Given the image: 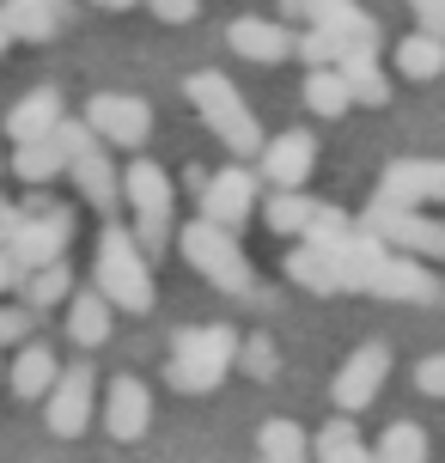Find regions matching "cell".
<instances>
[{
    "label": "cell",
    "mask_w": 445,
    "mask_h": 463,
    "mask_svg": "<svg viewBox=\"0 0 445 463\" xmlns=\"http://www.w3.org/2000/svg\"><path fill=\"white\" fill-rule=\"evenodd\" d=\"M232 354H238L232 324L177 329V335H171V360H165V384L184 391V396H208V391H220V378L232 372Z\"/></svg>",
    "instance_id": "6da1fadb"
},
{
    "label": "cell",
    "mask_w": 445,
    "mask_h": 463,
    "mask_svg": "<svg viewBox=\"0 0 445 463\" xmlns=\"http://www.w3.org/2000/svg\"><path fill=\"white\" fill-rule=\"evenodd\" d=\"M92 275H98V293L117 305V311H128V317H147V311H153V256L141 250L135 232L104 226Z\"/></svg>",
    "instance_id": "7a4b0ae2"
},
{
    "label": "cell",
    "mask_w": 445,
    "mask_h": 463,
    "mask_svg": "<svg viewBox=\"0 0 445 463\" xmlns=\"http://www.w3.org/2000/svg\"><path fill=\"white\" fill-rule=\"evenodd\" d=\"M177 250L189 256V269H195L202 280H213V293H232V299H251V293H257L251 256L238 250V238L226 226H213L208 213L177 232Z\"/></svg>",
    "instance_id": "3957f363"
},
{
    "label": "cell",
    "mask_w": 445,
    "mask_h": 463,
    "mask_svg": "<svg viewBox=\"0 0 445 463\" xmlns=\"http://www.w3.org/2000/svg\"><path fill=\"white\" fill-rule=\"evenodd\" d=\"M189 104L202 110V122L213 128V140H226L238 159L257 165L262 153V122L251 116V104L238 98V86L226 73H189Z\"/></svg>",
    "instance_id": "277c9868"
},
{
    "label": "cell",
    "mask_w": 445,
    "mask_h": 463,
    "mask_svg": "<svg viewBox=\"0 0 445 463\" xmlns=\"http://www.w3.org/2000/svg\"><path fill=\"white\" fill-rule=\"evenodd\" d=\"M122 195H128V208H135V238H141V250L165 256V244H171V208H177L165 165L135 159L128 171H122Z\"/></svg>",
    "instance_id": "5b68a950"
},
{
    "label": "cell",
    "mask_w": 445,
    "mask_h": 463,
    "mask_svg": "<svg viewBox=\"0 0 445 463\" xmlns=\"http://www.w3.org/2000/svg\"><path fill=\"white\" fill-rule=\"evenodd\" d=\"M55 140H62V153H68V177L80 184V195L92 202L98 213H110L117 208V195H122V184H117V165H110V153H104V140L86 128V122H55Z\"/></svg>",
    "instance_id": "8992f818"
},
{
    "label": "cell",
    "mask_w": 445,
    "mask_h": 463,
    "mask_svg": "<svg viewBox=\"0 0 445 463\" xmlns=\"http://www.w3.org/2000/svg\"><path fill=\"white\" fill-rule=\"evenodd\" d=\"M360 226L373 232V238H384L391 250L440 256V262H445V220H427V213H415V208H402V202H384V195H378L373 208L360 213Z\"/></svg>",
    "instance_id": "52a82bcc"
},
{
    "label": "cell",
    "mask_w": 445,
    "mask_h": 463,
    "mask_svg": "<svg viewBox=\"0 0 445 463\" xmlns=\"http://www.w3.org/2000/svg\"><path fill=\"white\" fill-rule=\"evenodd\" d=\"M68 238H73V213H68V208H31V213L19 220V232H13L0 250L13 256L24 275H31V269L55 262V256H68Z\"/></svg>",
    "instance_id": "ba28073f"
},
{
    "label": "cell",
    "mask_w": 445,
    "mask_h": 463,
    "mask_svg": "<svg viewBox=\"0 0 445 463\" xmlns=\"http://www.w3.org/2000/svg\"><path fill=\"white\" fill-rule=\"evenodd\" d=\"M86 128H92L104 146H147V135H153V110H147V98L135 92H98L92 104H86Z\"/></svg>",
    "instance_id": "9c48e42d"
},
{
    "label": "cell",
    "mask_w": 445,
    "mask_h": 463,
    "mask_svg": "<svg viewBox=\"0 0 445 463\" xmlns=\"http://www.w3.org/2000/svg\"><path fill=\"white\" fill-rule=\"evenodd\" d=\"M92 391H98L92 366H62L55 372V384L43 391V415H49V433H55V439H80V433L92 427Z\"/></svg>",
    "instance_id": "30bf717a"
},
{
    "label": "cell",
    "mask_w": 445,
    "mask_h": 463,
    "mask_svg": "<svg viewBox=\"0 0 445 463\" xmlns=\"http://www.w3.org/2000/svg\"><path fill=\"white\" fill-rule=\"evenodd\" d=\"M384 378H391V347H384V342H360L348 360H342L329 396H336V409H342V415H360V409L384 391Z\"/></svg>",
    "instance_id": "8fae6325"
},
{
    "label": "cell",
    "mask_w": 445,
    "mask_h": 463,
    "mask_svg": "<svg viewBox=\"0 0 445 463\" xmlns=\"http://www.w3.org/2000/svg\"><path fill=\"white\" fill-rule=\"evenodd\" d=\"M251 202H257V177H251V159L226 165L220 177H208V189H202V213H208L213 226L238 232L244 220H251Z\"/></svg>",
    "instance_id": "7c38bea8"
},
{
    "label": "cell",
    "mask_w": 445,
    "mask_h": 463,
    "mask_svg": "<svg viewBox=\"0 0 445 463\" xmlns=\"http://www.w3.org/2000/svg\"><path fill=\"white\" fill-rule=\"evenodd\" d=\"M147 427H153V391L141 378H110V391H104V433L117 445H135V439H147Z\"/></svg>",
    "instance_id": "4fadbf2b"
},
{
    "label": "cell",
    "mask_w": 445,
    "mask_h": 463,
    "mask_svg": "<svg viewBox=\"0 0 445 463\" xmlns=\"http://www.w3.org/2000/svg\"><path fill=\"white\" fill-rule=\"evenodd\" d=\"M257 165H262V177H269L275 189H299L305 177H311V165H317V140L305 135V128H287V135L262 140Z\"/></svg>",
    "instance_id": "5bb4252c"
},
{
    "label": "cell",
    "mask_w": 445,
    "mask_h": 463,
    "mask_svg": "<svg viewBox=\"0 0 445 463\" xmlns=\"http://www.w3.org/2000/svg\"><path fill=\"white\" fill-rule=\"evenodd\" d=\"M378 195H384V202H402V208L445 202V159H397V165H384Z\"/></svg>",
    "instance_id": "9a60e30c"
},
{
    "label": "cell",
    "mask_w": 445,
    "mask_h": 463,
    "mask_svg": "<svg viewBox=\"0 0 445 463\" xmlns=\"http://www.w3.org/2000/svg\"><path fill=\"white\" fill-rule=\"evenodd\" d=\"M336 73L348 80L354 104H366V110L391 104V80H384V68H378V43H342L336 49Z\"/></svg>",
    "instance_id": "2e32d148"
},
{
    "label": "cell",
    "mask_w": 445,
    "mask_h": 463,
    "mask_svg": "<svg viewBox=\"0 0 445 463\" xmlns=\"http://www.w3.org/2000/svg\"><path fill=\"white\" fill-rule=\"evenodd\" d=\"M226 43H232V55H244V61L275 68V61H287V55H293V31H287L281 19H232Z\"/></svg>",
    "instance_id": "e0dca14e"
},
{
    "label": "cell",
    "mask_w": 445,
    "mask_h": 463,
    "mask_svg": "<svg viewBox=\"0 0 445 463\" xmlns=\"http://www.w3.org/2000/svg\"><path fill=\"white\" fill-rule=\"evenodd\" d=\"M55 372H62L55 347H43V342H31V335H24V342H19V360L6 366V384H13V396H19V402H43V391L55 384Z\"/></svg>",
    "instance_id": "ac0fdd59"
},
{
    "label": "cell",
    "mask_w": 445,
    "mask_h": 463,
    "mask_svg": "<svg viewBox=\"0 0 445 463\" xmlns=\"http://www.w3.org/2000/svg\"><path fill=\"white\" fill-rule=\"evenodd\" d=\"M110 329H117V305L104 299L98 287L68 293V335L80 347H104V342H110Z\"/></svg>",
    "instance_id": "d6986e66"
},
{
    "label": "cell",
    "mask_w": 445,
    "mask_h": 463,
    "mask_svg": "<svg viewBox=\"0 0 445 463\" xmlns=\"http://www.w3.org/2000/svg\"><path fill=\"white\" fill-rule=\"evenodd\" d=\"M305 19L336 31L342 43H378V19L373 13H360L354 0H305Z\"/></svg>",
    "instance_id": "ffe728a7"
},
{
    "label": "cell",
    "mask_w": 445,
    "mask_h": 463,
    "mask_svg": "<svg viewBox=\"0 0 445 463\" xmlns=\"http://www.w3.org/2000/svg\"><path fill=\"white\" fill-rule=\"evenodd\" d=\"M397 73L409 80V86H427V80H440L445 73V37H433V31H415V37H402L397 43Z\"/></svg>",
    "instance_id": "44dd1931"
},
{
    "label": "cell",
    "mask_w": 445,
    "mask_h": 463,
    "mask_svg": "<svg viewBox=\"0 0 445 463\" xmlns=\"http://www.w3.org/2000/svg\"><path fill=\"white\" fill-rule=\"evenodd\" d=\"M55 122H62V92L37 86V92H24L19 104H13V116H6V135H13V140H37V135H49Z\"/></svg>",
    "instance_id": "7402d4cb"
},
{
    "label": "cell",
    "mask_w": 445,
    "mask_h": 463,
    "mask_svg": "<svg viewBox=\"0 0 445 463\" xmlns=\"http://www.w3.org/2000/svg\"><path fill=\"white\" fill-rule=\"evenodd\" d=\"M19 153H13V171H19V184H49V177H62L68 171V153H62V140H55V128L37 140H13Z\"/></svg>",
    "instance_id": "603a6c76"
},
{
    "label": "cell",
    "mask_w": 445,
    "mask_h": 463,
    "mask_svg": "<svg viewBox=\"0 0 445 463\" xmlns=\"http://www.w3.org/2000/svg\"><path fill=\"white\" fill-rule=\"evenodd\" d=\"M0 19L13 31V43H49L62 31V13L43 6V0H0Z\"/></svg>",
    "instance_id": "cb8c5ba5"
},
{
    "label": "cell",
    "mask_w": 445,
    "mask_h": 463,
    "mask_svg": "<svg viewBox=\"0 0 445 463\" xmlns=\"http://www.w3.org/2000/svg\"><path fill=\"white\" fill-rule=\"evenodd\" d=\"M311 458H324V463H360V458H366V439H360L354 415H342V409H336V420H329L324 433L311 439Z\"/></svg>",
    "instance_id": "d4e9b609"
},
{
    "label": "cell",
    "mask_w": 445,
    "mask_h": 463,
    "mask_svg": "<svg viewBox=\"0 0 445 463\" xmlns=\"http://www.w3.org/2000/svg\"><path fill=\"white\" fill-rule=\"evenodd\" d=\"M19 287H24V299H31V311H49V305H62V299L73 293V269H68V256H55V262H43V269H31Z\"/></svg>",
    "instance_id": "484cf974"
},
{
    "label": "cell",
    "mask_w": 445,
    "mask_h": 463,
    "mask_svg": "<svg viewBox=\"0 0 445 463\" xmlns=\"http://www.w3.org/2000/svg\"><path fill=\"white\" fill-rule=\"evenodd\" d=\"M257 451L269 463H299V458H311V433H305L299 420H262Z\"/></svg>",
    "instance_id": "4316f807"
},
{
    "label": "cell",
    "mask_w": 445,
    "mask_h": 463,
    "mask_svg": "<svg viewBox=\"0 0 445 463\" xmlns=\"http://www.w3.org/2000/svg\"><path fill=\"white\" fill-rule=\"evenodd\" d=\"M305 104H311L317 116H342L354 104V98H348V80L336 73V61H329V68H305Z\"/></svg>",
    "instance_id": "83f0119b"
},
{
    "label": "cell",
    "mask_w": 445,
    "mask_h": 463,
    "mask_svg": "<svg viewBox=\"0 0 445 463\" xmlns=\"http://www.w3.org/2000/svg\"><path fill=\"white\" fill-rule=\"evenodd\" d=\"M287 275L299 280V287H311V293H342V280H336V262H329L317 244H305V250L287 256Z\"/></svg>",
    "instance_id": "f1b7e54d"
},
{
    "label": "cell",
    "mask_w": 445,
    "mask_h": 463,
    "mask_svg": "<svg viewBox=\"0 0 445 463\" xmlns=\"http://www.w3.org/2000/svg\"><path fill=\"white\" fill-rule=\"evenodd\" d=\"M305 220H311V202H305L299 189H275V202L262 208V226H269V232H281V238H299Z\"/></svg>",
    "instance_id": "f546056e"
},
{
    "label": "cell",
    "mask_w": 445,
    "mask_h": 463,
    "mask_svg": "<svg viewBox=\"0 0 445 463\" xmlns=\"http://www.w3.org/2000/svg\"><path fill=\"white\" fill-rule=\"evenodd\" d=\"M384 463H421L427 458V433L415 427V420H397V427H384V439L373 445Z\"/></svg>",
    "instance_id": "4dcf8cb0"
},
{
    "label": "cell",
    "mask_w": 445,
    "mask_h": 463,
    "mask_svg": "<svg viewBox=\"0 0 445 463\" xmlns=\"http://www.w3.org/2000/svg\"><path fill=\"white\" fill-rule=\"evenodd\" d=\"M336 49H342V37L324 31V24H311L305 37H293V55H299L305 68H329V61H336Z\"/></svg>",
    "instance_id": "1f68e13d"
},
{
    "label": "cell",
    "mask_w": 445,
    "mask_h": 463,
    "mask_svg": "<svg viewBox=\"0 0 445 463\" xmlns=\"http://www.w3.org/2000/svg\"><path fill=\"white\" fill-rule=\"evenodd\" d=\"M232 360L251 372V378H275V342H269V335H251V342L238 335V354H232Z\"/></svg>",
    "instance_id": "d6a6232c"
},
{
    "label": "cell",
    "mask_w": 445,
    "mask_h": 463,
    "mask_svg": "<svg viewBox=\"0 0 445 463\" xmlns=\"http://www.w3.org/2000/svg\"><path fill=\"white\" fill-rule=\"evenodd\" d=\"M24 335H37V311L31 305H0V347H19Z\"/></svg>",
    "instance_id": "836d02e7"
},
{
    "label": "cell",
    "mask_w": 445,
    "mask_h": 463,
    "mask_svg": "<svg viewBox=\"0 0 445 463\" xmlns=\"http://www.w3.org/2000/svg\"><path fill=\"white\" fill-rule=\"evenodd\" d=\"M415 391L433 396V402H445V354H433V360L415 366Z\"/></svg>",
    "instance_id": "e575fe53"
},
{
    "label": "cell",
    "mask_w": 445,
    "mask_h": 463,
    "mask_svg": "<svg viewBox=\"0 0 445 463\" xmlns=\"http://www.w3.org/2000/svg\"><path fill=\"white\" fill-rule=\"evenodd\" d=\"M409 13H415V24H421V31L445 37V0H409Z\"/></svg>",
    "instance_id": "d590c367"
},
{
    "label": "cell",
    "mask_w": 445,
    "mask_h": 463,
    "mask_svg": "<svg viewBox=\"0 0 445 463\" xmlns=\"http://www.w3.org/2000/svg\"><path fill=\"white\" fill-rule=\"evenodd\" d=\"M147 6H153V13H159L165 24H189V19H195V6H202V0H147Z\"/></svg>",
    "instance_id": "8d00e7d4"
},
{
    "label": "cell",
    "mask_w": 445,
    "mask_h": 463,
    "mask_svg": "<svg viewBox=\"0 0 445 463\" xmlns=\"http://www.w3.org/2000/svg\"><path fill=\"white\" fill-rule=\"evenodd\" d=\"M19 280H24V269H19V262H13V256H6V250H0V293H13Z\"/></svg>",
    "instance_id": "74e56055"
},
{
    "label": "cell",
    "mask_w": 445,
    "mask_h": 463,
    "mask_svg": "<svg viewBox=\"0 0 445 463\" xmlns=\"http://www.w3.org/2000/svg\"><path fill=\"white\" fill-rule=\"evenodd\" d=\"M19 220H24V208H13V202H0V244L19 232Z\"/></svg>",
    "instance_id": "f35d334b"
},
{
    "label": "cell",
    "mask_w": 445,
    "mask_h": 463,
    "mask_svg": "<svg viewBox=\"0 0 445 463\" xmlns=\"http://www.w3.org/2000/svg\"><path fill=\"white\" fill-rule=\"evenodd\" d=\"M92 6H104V13H122V6H141V0H92Z\"/></svg>",
    "instance_id": "ab89813d"
},
{
    "label": "cell",
    "mask_w": 445,
    "mask_h": 463,
    "mask_svg": "<svg viewBox=\"0 0 445 463\" xmlns=\"http://www.w3.org/2000/svg\"><path fill=\"white\" fill-rule=\"evenodd\" d=\"M6 49H13V31H6V19H0V55H6Z\"/></svg>",
    "instance_id": "60d3db41"
},
{
    "label": "cell",
    "mask_w": 445,
    "mask_h": 463,
    "mask_svg": "<svg viewBox=\"0 0 445 463\" xmlns=\"http://www.w3.org/2000/svg\"><path fill=\"white\" fill-rule=\"evenodd\" d=\"M281 6H287V13H299V19H305V0H281Z\"/></svg>",
    "instance_id": "b9f144b4"
},
{
    "label": "cell",
    "mask_w": 445,
    "mask_h": 463,
    "mask_svg": "<svg viewBox=\"0 0 445 463\" xmlns=\"http://www.w3.org/2000/svg\"><path fill=\"white\" fill-rule=\"evenodd\" d=\"M43 6H55V13H62V19H68V0H43Z\"/></svg>",
    "instance_id": "7bdbcfd3"
},
{
    "label": "cell",
    "mask_w": 445,
    "mask_h": 463,
    "mask_svg": "<svg viewBox=\"0 0 445 463\" xmlns=\"http://www.w3.org/2000/svg\"><path fill=\"white\" fill-rule=\"evenodd\" d=\"M0 384H6V366H0Z\"/></svg>",
    "instance_id": "ee69618b"
},
{
    "label": "cell",
    "mask_w": 445,
    "mask_h": 463,
    "mask_svg": "<svg viewBox=\"0 0 445 463\" xmlns=\"http://www.w3.org/2000/svg\"><path fill=\"white\" fill-rule=\"evenodd\" d=\"M0 171H6V159H0Z\"/></svg>",
    "instance_id": "f6af8a7d"
}]
</instances>
